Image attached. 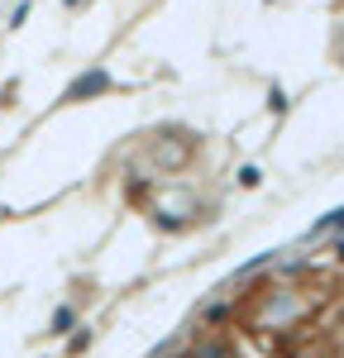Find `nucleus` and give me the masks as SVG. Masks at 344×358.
<instances>
[{
  "label": "nucleus",
  "mask_w": 344,
  "mask_h": 358,
  "mask_svg": "<svg viewBox=\"0 0 344 358\" xmlns=\"http://www.w3.org/2000/svg\"><path fill=\"white\" fill-rule=\"evenodd\" d=\"M106 72H91V77H86V82H77L72 86V101H82V96H91V91H106Z\"/></svg>",
  "instance_id": "1"
}]
</instances>
